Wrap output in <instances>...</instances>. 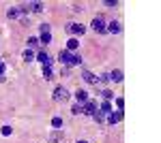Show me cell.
Instances as JSON below:
<instances>
[{"label": "cell", "instance_id": "1", "mask_svg": "<svg viewBox=\"0 0 161 143\" xmlns=\"http://www.w3.org/2000/svg\"><path fill=\"white\" fill-rule=\"evenodd\" d=\"M82 113H86V115H95L97 113V103L95 100H88V103H84V109H82Z\"/></svg>", "mask_w": 161, "mask_h": 143}, {"label": "cell", "instance_id": "2", "mask_svg": "<svg viewBox=\"0 0 161 143\" xmlns=\"http://www.w3.org/2000/svg\"><path fill=\"white\" fill-rule=\"evenodd\" d=\"M120 120H123V111H110L108 113V124H112V126L118 124Z\"/></svg>", "mask_w": 161, "mask_h": 143}, {"label": "cell", "instance_id": "3", "mask_svg": "<svg viewBox=\"0 0 161 143\" xmlns=\"http://www.w3.org/2000/svg\"><path fill=\"white\" fill-rule=\"evenodd\" d=\"M90 26H92L95 32H105V22H103V17H95Z\"/></svg>", "mask_w": 161, "mask_h": 143}, {"label": "cell", "instance_id": "4", "mask_svg": "<svg viewBox=\"0 0 161 143\" xmlns=\"http://www.w3.org/2000/svg\"><path fill=\"white\" fill-rule=\"evenodd\" d=\"M67 96H69V92H67L64 88H56V90H54V100H56V103L67 100Z\"/></svg>", "mask_w": 161, "mask_h": 143}, {"label": "cell", "instance_id": "5", "mask_svg": "<svg viewBox=\"0 0 161 143\" xmlns=\"http://www.w3.org/2000/svg\"><path fill=\"white\" fill-rule=\"evenodd\" d=\"M75 100H77V105L88 103V92L86 90H77V92H75Z\"/></svg>", "mask_w": 161, "mask_h": 143}, {"label": "cell", "instance_id": "6", "mask_svg": "<svg viewBox=\"0 0 161 143\" xmlns=\"http://www.w3.org/2000/svg\"><path fill=\"white\" fill-rule=\"evenodd\" d=\"M37 60L43 64V66H50V64H52V58H50V54H47V51H39Z\"/></svg>", "mask_w": 161, "mask_h": 143}, {"label": "cell", "instance_id": "7", "mask_svg": "<svg viewBox=\"0 0 161 143\" xmlns=\"http://www.w3.org/2000/svg\"><path fill=\"white\" fill-rule=\"evenodd\" d=\"M108 81H114V84H120L123 81V71H112L108 75Z\"/></svg>", "mask_w": 161, "mask_h": 143}, {"label": "cell", "instance_id": "8", "mask_svg": "<svg viewBox=\"0 0 161 143\" xmlns=\"http://www.w3.org/2000/svg\"><path fill=\"white\" fill-rule=\"evenodd\" d=\"M105 32H110V34H118V32H120V24H118V22H110V24L105 26Z\"/></svg>", "mask_w": 161, "mask_h": 143}, {"label": "cell", "instance_id": "9", "mask_svg": "<svg viewBox=\"0 0 161 143\" xmlns=\"http://www.w3.org/2000/svg\"><path fill=\"white\" fill-rule=\"evenodd\" d=\"M84 30H86V28H84V26L82 24H69V32H71V34H84Z\"/></svg>", "mask_w": 161, "mask_h": 143}, {"label": "cell", "instance_id": "10", "mask_svg": "<svg viewBox=\"0 0 161 143\" xmlns=\"http://www.w3.org/2000/svg\"><path fill=\"white\" fill-rule=\"evenodd\" d=\"M82 77H84L86 84H99V77H95L90 71H84V73H82Z\"/></svg>", "mask_w": 161, "mask_h": 143}, {"label": "cell", "instance_id": "11", "mask_svg": "<svg viewBox=\"0 0 161 143\" xmlns=\"http://www.w3.org/2000/svg\"><path fill=\"white\" fill-rule=\"evenodd\" d=\"M80 47V41H77V38H69V41H67V51H69V54H71V51H75V49Z\"/></svg>", "mask_w": 161, "mask_h": 143}, {"label": "cell", "instance_id": "12", "mask_svg": "<svg viewBox=\"0 0 161 143\" xmlns=\"http://www.w3.org/2000/svg\"><path fill=\"white\" fill-rule=\"evenodd\" d=\"M58 60H60L62 64H69V62H71V54H69L67 49H60V54H58Z\"/></svg>", "mask_w": 161, "mask_h": 143}, {"label": "cell", "instance_id": "13", "mask_svg": "<svg viewBox=\"0 0 161 143\" xmlns=\"http://www.w3.org/2000/svg\"><path fill=\"white\" fill-rule=\"evenodd\" d=\"M99 111H101V113H105V115H108V113L112 111V103H110V100H103V103L99 105Z\"/></svg>", "mask_w": 161, "mask_h": 143}, {"label": "cell", "instance_id": "14", "mask_svg": "<svg viewBox=\"0 0 161 143\" xmlns=\"http://www.w3.org/2000/svg\"><path fill=\"white\" fill-rule=\"evenodd\" d=\"M39 43L50 45V43H52V34H50V32H41V36H39Z\"/></svg>", "mask_w": 161, "mask_h": 143}, {"label": "cell", "instance_id": "15", "mask_svg": "<svg viewBox=\"0 0 161 143\" xmlns=\"http://www.w3.org/2000/svg\"><path fill=\"white\" fill-rule=\"evenodd\" d=\"M80 64H82V56L71 54V62H69V66H80Z\"/></svg>", "mask_w": 161, "mask_h": 143}, {"label": "cell", "instance_id": "16", "mask_svg": "<svg viewBox=\"0 0 161 143\" xmlns=\"http://www.w3.org/2000/svg\"><path fill=\"white\" fill-rule=\"evenodd\" d=\"M30 9H32L35 13H41V11H43V4H41V2H32V4H30Z\"/></svg>", "mask_w": 161, "mask_h": 143}, {"label": "cell", "instance_id": "17", "mask_svg": "<svg viewBox=\"0 0 161 143\" xmlns=\"http://www.w3.org/2000/svg\"><path fill=\"white\" fill-rule=\"evenodd\" d=\"M24 60H26V62L35 60V54H32V49H26V51H24Z\"/></svg>", "mask_w": 161, "mask_h": 143}, {"label": "cell", "instance_id": "18", "mask_svg": "<svg viewBox=\"0 0 161 143\" xmlns=\"http://www.w3.org/2000/svg\"><path fill=\"white\" fill-rule=\"evenodd\" d=\"M17 15H19V11H17V9H9V11H7V17H9V19H15Z\"/></svg>", "mask_w": 161, "mask_h": 143}, {"label": "cell", "instance_id": "19", "mask_svg": "<svg viewBox=\"0 0 161 143\" xmlns=\"http://www.w3.org/2000/svg\"><path fill=\"white\" fill-rule=\"evenodd\" d=\"M37 45H39V38H37V36H30V38H28V49L37 47Z\"/></svg>", "mask_w": 161, "mask_h": 143}, {"label": "cell", "instance_id": "20", "mask_svg": "<svg viewBox=\"0 0 161 143\" xmlns=\"http://www.w3.org/2000/svg\"><path fill=\"white\" fill-rule=\"evenodd\" d=\"M92 120H95V122H103V120H105V113H101V111H97V113H95V115H92Z\"/></svg>", "mask_w": 161, "mask_h": 143}, {"label": "cell", "instance_id": "21", "mask_svg": "<svg viewBox=\"0 0 161 143\" xmlns=\"http://www.w3.org/2000/svg\"><path fill=\"white\" fill-rule=\"evenodd\" d=\"M43 77L45 79H52V66H43Z\"/></svg>", "mask_w": 161, "mask_h": 143}, {"label": "cell", "instance_id": "22", "mask_svg": "<svg viewBox=\"0 0 161 143\" xmlns=\"http://www.w3.org/2000/svg\"><path fill=\"white\" fill-rule=\"evenodd\" d=\"M52 126H54V128H60L62 126V118H54L52 120Z\"/></svg>", "mask_w": 161, "mask_h": 143}, {"label": "cell", "instance_id": "23", "mask_svg": "<svg viewBox=\"0 0 161 143\" xmlns=\"http://www.w3.org/2000/svg\"><path fill=\"white\" fill-rule=\"evenodd\" d=\"M101 94H103V98H105V100H112V98H114V92H110V90H103Z\"/></svg>", "mask_w": 161, "mask_h": 143}, {"label": "cell", "instance_id": "24", "mask_svg": "<svg viewBox=\"0 0 161 143\" xmlns=\"http://www.w3.org/2000/svg\"><path fill=\"white\" fill-rule=\"evenodd\" d=\"M82 109H84V105H73V107H71V113L77 115V113H82Z\"/></svg>", "mask_w": 161, "mask_h": 143}, {"label": "cell", "instance_id": "25", "mask_svg": "<svg viewBox=\"0 0 161 143\" xmlns=\"http://www.w3.org/2000/svg\"><path fill=\"white\" fill-rule=\"evenodd\" d=\"M11 126H9V124H7V126H2V135H4V137H9V135H11Z\"/></svg>", "mask_w": 161, "mask_h": 143}, {"label": "cell", "instance_id": "26", "mask_svg": "<svg viewBox=\"0 0 161 143\" xmlns=\"http://www.w3.org/2000/svg\"><path fill=\"white\" fill-rule=\"evenodd\" d=\"M116 107H118V111H123V107H125V98H116Z\"/></svg>", "mask_w": 161, "mask_h": 143}, {"label": "cell", "instance_id": "27", "mask_svg": "<svg viewBox=\"0 0 161 143\" xmlns=\"http://www.w3.org/2000/svg\"><path fill=\"white\" fill-rule=\"evenodd\" d=\"M39 30H41V32H50V26H47V24H41V26H39Z\"/></svg>", "mask_w": 161, "mask_h": 143}, {"label": "cell", "instance_id": "28", "mask_svg": "<svg viewBox=\"0 0 161 143\" xmlns=\"http://www.w3.org/2000/svg\"><path fill=\"white\" fill-rule=\"evenodd\" d=\"M105 4H108V7H116L118 2H116V0H105Z\"/></svg>", "mask_w": 161, "mask_h": 143}, {"label": "cell", "instance_id": "29", "mask_svg": "<svg viewBox=\"0 0 161 143\" xmlns=\"http://www.w3.org/2000/svg\"><path fill=\"white\" fill-rule=\"evenodd\" d=\"M4 75V62H0V77Z\"/></svg>", "mask_w": 161, "mask_h": 143}, {"label": "cell", "instance_id": "30", "mask_svg": "<svg viewBox=\"0 0 161 143\" xmlns=\"http://www.w3.org/2000/svg\"><path fill=\"white\" fill-rule=\"evenodd\" d=\"M77 143H88V141H84V139H82V141H77Z\"/></svg>", "mask_w": 161, "mask_h": 143}]
</instances>
